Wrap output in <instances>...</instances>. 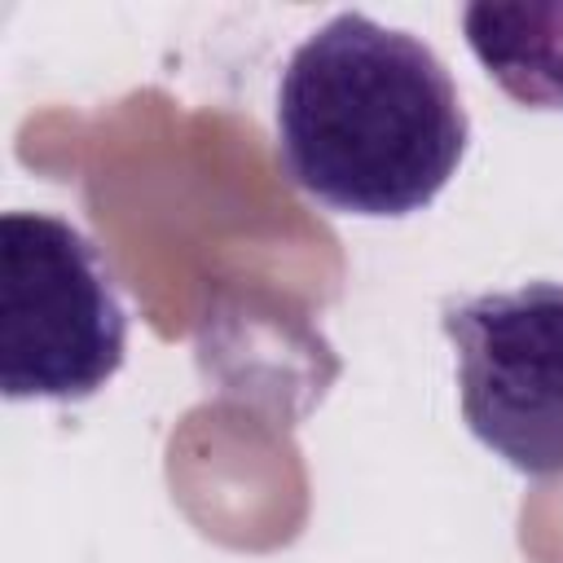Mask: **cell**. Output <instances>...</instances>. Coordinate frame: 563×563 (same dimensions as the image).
<instances>
[{"label": "cell", "instance_id": "cell-1", "mask_svg": "<svg viewBox=\"0 0 563 563\" xmlns=\"http://www.w3.org/2000/svg\"><path fill=\"white\" fill-rule=\"evenodd\" d=\"M286 176L343 216H413L453 180L471 119L431 44L369 13L321 22L277 79Z\"/></svg>", "mask_w": 563, "mask_h": 563}, {"label": "cell", "instance_id": "cell-2", "mask_svg": "<svg viewBox=\"0 0 563 563\" xmlns=\"http://www.w3.org/2000/svg\"><path fill=\"white\" fill-rule=\"evenodd\" d=\"M128 312L110 264L53 211L0 216V387L9 400H88L123 365Z\"/></svg>", "mask_w": 563, "mask_h": 563}, {"label": "cell", "instance_id": "cell-3", "mask_svg": "<svg viewBox=\"0 0 563 563\" xmlns=\"http://www.w3.org/2000/svg\"><path fill=\"white\" fill-rule=\"evenodd\" d=\"M440 330L471 435L519 475H563V282L449 299Z\"/></svg>", "mask_w": 563, "mask_h": 563}, {"label": "cell", "instance_id": "cell-4", "mask_svg": "<svg viewBox=\"0 0 563 563\" xmlns=\"http://www.w3.org/2000/svg\"><path fill=\"white\" fill-rule=\"evenodd\" d=\"M475 62L528 110H563V4H466Z\"/></svg>", "mask_w": 563, "mask_h": 563}]
</instances>
